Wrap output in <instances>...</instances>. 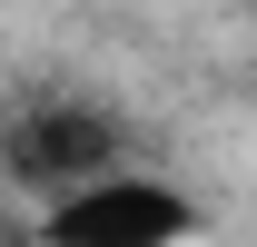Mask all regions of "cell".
<instances>
[{
	"mask_svg": "<svg viewBox=\"0 0 257 247\" xmlns=\"http://www.w3.org/2000/svg\"><path fill=\"white\" fill-rule=\"evenodd\" d=\"M30 227H40V247H188L198 237V198L178 178H159V168L128 158V168H109V178L50 198Z\"/></svg>",
	"mask_w": 257,
	"mask_h": 247,
	"instance_id": "2",
	"label": "cell"
},
{
	"mask_svg": "<svg viewBox=\"0 0 257 247\" xmlns=\"http://www.w3.org/2000/svg\"><path fill=\"white\" fill-rule=\"evenodd\" d=\"M109 168H128V119L109 109V99L50 79V89H20L10 109H0V178L20 188L30 208L109 178Z\"/></svg>",
	"mask_w": 257,
	"mask_h": 247,
	"instance_id": "1",
	"label": "cell"
}]
</instances>
